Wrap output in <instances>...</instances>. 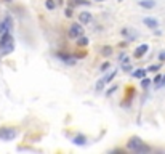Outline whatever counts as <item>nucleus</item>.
Masks as SVG:
<instances>
[{
    "label": "nucleus",
    "instance_id": "1",
    "mask_svg": "<svg viewBox=\"0 0 165 154\" xmlns=\"http://www.w3.org/2000/svg\"><path fill=\"white\" fill-rule=\"evenodd\" d=\"M127 148L130 151H133V152H136V154H143V152H149L151 151L149 146L144 144V141H143L141 138H138V137H132L130 140H128Z\"/></svg>",
    "mask_w": 165,
    "mask_h": 154
},
{
    "label": "nucleus",
    "instance_id": "2",
    "mask_svg": "<svg viewBox=\"0 0 165 154\" xmlns=\"http://www.w3.org/2000/svg\"><path fill=\"white\" fill-rule=\"evenodd\" d=\"M13 48H15V44H13L11 34H10V32L2 34V37H0V50H2V55H8V53H11Z\"/></svg>",
    "mask_w": 165,
    "mask_h": 154
},
{
    "label": "nucleus",
    "instance_id": "3",
    "mask_svg": "<svg viewBox=\"0 0 165 154\" xmlns=\"http://www.w3.org/2000/svg\"><path fill=\"white\" fill-rule=\"evenodd\" d=\"M18 135L16 129L13 127H2L0 129V140L2 141H11V140H15Z\"/></svg>",
    "mask_w": 165,
    "mask_h": 154
},
{
    "label": "nucleus",
    "instance_id": "4",
    "mask_svg": "<svg viewBox=\"0 0 165 154\" xmlns=\"http://www.w3.org/2000/svg\"><path fill=\"white\" fill-rule=\"evenodd\" d=\"M82 34H83V27H82L80 23H72V24H71L69 32H67L69 39H77L79 36H82Z\"/></svg>",
    "mask_w": 165,
    "mask_h": 154
},
{
    "label": "nucleus",
    "instance_id": "5",
    "mask_svg": "<svg viewBox=\"0 0 165 154\" xmlns=\"http://www.w3.org/2000/svg\"><path fill=\"white\" fill-rule=\"evenodd\" d=\"M148 50H149V45L143 44V45H140V47H136V50H135V53H133V56H135L136 60H140V58H143V56H144V55L148 53Z\"/></svg>",
    "mask_w": 165,
    "mask_h": 154
},
{
    "label": "nucleus",
    "instance_id": "6",
    "mask_svg": "<svg viewBox=\"0 0 165 154\" xmlns=\"http://www.w3.org/2000/svg\"><path fill=\"white\" fill-rule=\"evenodd\" d=\"M59 60L64 61V64H67V66H74L75 64V58L72 56V55H66V53H58L56 55Z\"/></svg>",
    "mask_w": 165,
    "mask_h": 154
},
{
    "label": "nucleus",
    "instance_id": "7",
    "mask_svg": "<svg viewBox=\"0 0 165 154\" xmlns=\"http://www.w3.org/2000/svg\"><path fill=\"white\" fill-rule=\"evenodd\" d=\"M11 24H13V21H11V18H10V16H6V18L3 19V23L0 24V34L10 32V29H11Z\"/></svg>",
    "mask_w": 165,
    "mask_h": 154
},
{
    "label": "nucleus",
    "instance_id": "8",
    "mask_svg": "<svg viewBox=\"0 0 165 154\" xmlns=\"http://www.w3.org/2000/svg\"><path fill=\"white\" fill-rule=\"evenodd\" d=\"M143 23H144L149 29H157V27H159V21L154 19V18H144V19H143Z\"/></svg>",
    "mask_w": 165,
    "mask_h": 154
},
{
    "label": "nucleus",
    "instance_id": "9",
    "mask_svg": "<svg viewBox=\"0 0 165 154\" xmlns=\"http://www.w3.org/2000/svg\"><path fill=\"white\" fill-rule=\"evenodd\" d=\"M79 21H80V24H88L90 21H91V13H88V11L80 13V16H79Z\"/></svg>",
    "mask_w": 165,
    "mask_h": 154
},
{
    "label": "nucleus",
    "instance_id": "10",
    "mask_svg": "<svg viewBox=\"0 0 165 154\" xmlns=\"http://www.w3.org/2000/svg\"><path fill=\"white\" fill-rule=\"evenodd\" d=\"M74 144H77V146H83L85 143H87V137L85 135H77V137H74Z\"/></svg>",
    "mask_w": 165,
    "mask_h": 154
},
{
    "label": "nucleus",
    "instance_id": "11",
    "mask_svg": "<svg viewBox=\"0 0 165 154\" xmlns=\"http://www.w3.org/2000/svg\"><path fill=\"white\" fill-rule=\"evenodd\" d=\"M140 6H143V8H154L155 6V2L154 0H140Z\"/></svg>",
    "mask_w": 165,
    "mask_h": 154
},
{
    "label": "nucleus",
    "instance_id": "12",
    "mask_svg": "<svg viewBox=\"0 0 165 154\" xmlns=\"http://www.w3.org/2000/svg\"><path fill=\"white\" fill-rule=\"evenodd\" d=\"M122 36H125L128 40H135L136 39V32H133L132 29H122Z\"/></svg>",
    "mask_w": 165,
    "mask_h": 154
},
{
    "label": "nucleus",
    "instance_id": "13",
    "mask_svg": "<svg viewBox=\"0 0 165 154\" xmlns=\"http://www.w3.org/2000/svg\"><path fill=\"white\" fill-rule=\"evenodd\" d=\"M116 75H117V71L114 69V71H111L109 74H106V75L103 77V82L107 85V83H111V80H114V77H116Z\"/></svg>",
    "mask_w": 165,
    "mask_h": 154
},
{
    "label": "nucleus",
    "instance_id": "14",
    "mask_svg": "<svg viewBox=\"0 0 165 154\" xmlns=\"http://www.w3.org/2000/svg\"><path fill=\"white\" fill-rule=\"evenodd\" d=\"M77 45H79V47H87V45H88V39L83 37V36H79V37H77Z\"/></svg>",
    "mask_w": 165,
    "mask_h": 154
},
{
    "label": "nucleus",
    "instance_id": "15",
    "mask_svg": "<svg viewBox=\"0 0 165 154\" xmlns=\"http://www.w3.org/2000/svg\"><path fill=\"white\" fill-rule=\"evenodd\" d=\"M101 55H103V56H111V55H112V47H109V45H106V47H103L101 48Z\"/></svg>",
    "mask_w": 165,
    "mask_h": 154
},
{
    "label": "nucleus",
    "instance_id": "16",
    "mask_svg": "<svg viewBox=\"0 0 165 154\" xmlns=\"http://www.w3.org/2000/svg\"><path fill=\"white\" fill-rule=\"evenodd\" d=\"M133 77H136V79H143V77H146V69H136V71L133 72Z\"/></svg>",
    "mask_w": 165,
    "mask_h": 154
},
{
    "label": "nucleus",
    "instance_id": "17",
    "mask_svg": "<svg viewBox=\"0 0 165 154\" xmlns=\"http://www.w3.org/2000/svg\"><path fill=\"white\" fill-rule=\"evenodd\" d=\"M127 90H128V92H127V100H125V106H128V104H130V100H132V96H133V88H132V87H128Z\"/></svg>",
    "mask_w": 165,
    "mask_h": 154
},
{
    "label": "nucleus",
    "instance_id": "18",
    "mask_svg": "<svg viewBox=\"0 0 165 154\" xmlns=\"http://www.w3.org/2000/svg\"><path fill=\"white\" fill-rule=\"evenodd\" d=\"M149 85H151V79H148V77H143L141 79V88H149Z\"/></svg>",
    "mask_w": 165,
    "mask_h": 154
},
{
    "label": "nucleus",
    "instance_id": "19",
    "mask_svg": "<svg viewBox=\"0 0 165 154\" xmlns=\"http://www.w3.org/2000/svg\"><path fill=\"white\" fill-rule=\"evenodd\" d=\"M45 6L48 10H55L56 8V2L55 0H45Z\"/></svg>",
    "mask_w": 165,
    "mask_h": 154
},
{
    "label": "nucleus",
    "instance_id": "20",
    "mask_svg": "<svg viewBox=\"0 0 165 154\" xmlns=\"http://www.w3.org/2000/svg\"><path fill=\"white\" fill-rule=\"evenodd\" d=\"M75 5H88L87 0H72L71 2V6H75Z\"/></svg>",
    "mask_w": 165,
    "mask_h": 154
},
{
    "label": "nucleus",
    "instance_id": "21",
    "mask_svg": "<svg viewBox=\"0 0 165 154\" xmlns=\"http://www.w3.org/2000/svg\"><path fill=\"white\" fill-rule=\"evenodd\" d=\"M160 87H165V75H162V77H160V80L155 83V88H157V90H159Z\"/></svg>",
    "mask_w": 165,
    "mask_h": 154
},
{
    "label": "nucleus",
    "instance_id": "22",
    "mask_svg": "<svg viewBox=\"0 0 165 154\" xmlns=\"http://www.w3.org/2000/svg\"><path fill=\"white\" fill-rule=\"evenodd\" d=\"M104 85H106V83L103 82V79H101V80H98V83H96V92H101V90L104 88Z\"/></svg>",
    "mask_w": 165,
    "mask_h": 154
},
{
    "label": "nucleus",
    "instance_id": "23",
    "mask_svg": "<svg viewBox=\"0 0 165 154\" xmlns=\"http://www.w3.org/2000/svg\"><path fill=\"white\" fill-rule=\"evenodd\" d=\"M160 67H162V64H155V66H151V67H149V72H155V71H159Z\"/></svg>",
    "mask_w": 165,
    "mask_h": 154
},
{
    "label": "nucleus",
    "instance_id": "24",
    "mask_svg": "<svg viewBox=\"0 0 165 154\" xmlns=\"http://www.w3.org/2000/svg\"><path fill=\"white\" fill-rule=\"evenodd\" d=\"M109 66H111V63H103V64H101V67H99V71H106V69H109Z\"/></svg>",
    "mask_w": 165,
    "mask_h": 154
},
{
    "label": "nucleus",
    "instance_id": "25",
    "mask_svg": "<svg viewBox=\"0 0 165 154\" xmlns=\"http://www.w3.org/2000/svg\"><path fill=\"white\" fill-rule=\"evenodd\" d=\"M116 90H117V85H114V87H111L109 90H107V92H106V95H107V96H111L114 92H116Z\"/></svg>",
    "mask_w": 165,
    "mask_h": 154
},
{
    "label": "nucleus",
    "instance_id": "26",
    "mask_svg": "<svg viewBox=\"0 0 165 154\" xmlns=\"http://www.w3.org/2000/svg\"><path fill=\"white\" fill-rule=\"evenodd\" d=\"M64 13H66V16H67V18H72V6L66 8V11H64Z\"/></svg>",
    "mask_w": 165,
    "mask_h": 154
},
{
    "label": "nucleus",
    "instance_id": "27",
    "mask_svg": "<svg viewBox=\"0 0 165 154\" xmlns=\"http://www.w3.org/2000/svg\"><path fill=\"white\" fill-rule=\"evenodd\" d=\"M87 56V52H80V53H75V58H83Z\"/></svg>",
    "mask_w": 165,
    "mask_h": 154
},
{
    "label": "nucleus",
    "instance_id": "28",
    "mask_svg": "<svg viewBox=\"0 0 165 154\" xmlns=\"http://www.w3.org/2000/svg\"><path fill=\"white\" fill-rule=\"evenodd\" d=\"M159 60H160V61H165V52L159 53Z\"/></svg>",
    "mask_w": 165,
    "mask_h": 154
},
{
    "label": "nucleus",
    "instance_id": "29",
    "mask_svg": "<svg viewBox=\"0 0 165 154\" xmlns=\"http://www.w3.org/2000/svg\"><path fill=\"white\" fill-rule=\"evenodd\" d=\"M122 69H124V71H130V69H132V67H130V66H128V64H125V66H124V64H122Z\"/></svg>",
    "mask_w": 165,
    "mask_h": 154
},
{
    "label": "nucleus",
    "instance_id": "30",
    "mask_svg": "<svg viewBox=\"0 0 165 154\" xmlns=\"http://www.w3.org/2000/svg\"><path fill=\"white\" fill-rule=\"evenodd\" d=\"M160 77H162V75H155V77H154V82L157 83V82H159V80H160Z\"/></svg>",
    "mask_w": 165,
    "mask_h": 154
},
{
    "label": "nucleus",
    "instance_id": "31",
    "mask_svg": "<svg viewBox=\"0 0 165 154\" xmlns=\"http://www.w3.org/2000/svg\"><path fill=\"white\" fill-rule=\"evenodd\" d=\"M98 2H103V0H98Z\"/></svg>",
    "mask_w": 165,
    "mask_h": 154
},
{
    "label": "nucleus",
    "instance_id": "32",
    "mask_svg": "<svg viewBox=\"0 0 165 154\" xmlns=\"http://www.w3.org/2000/svg\"><path fill=\"white\" fill-rule=\"evenodd\" d=\"M119 2H122V0H119Z\"/></svg>",
    "mask_w": 165,
    "mask_h": 154
}]
</instances>
